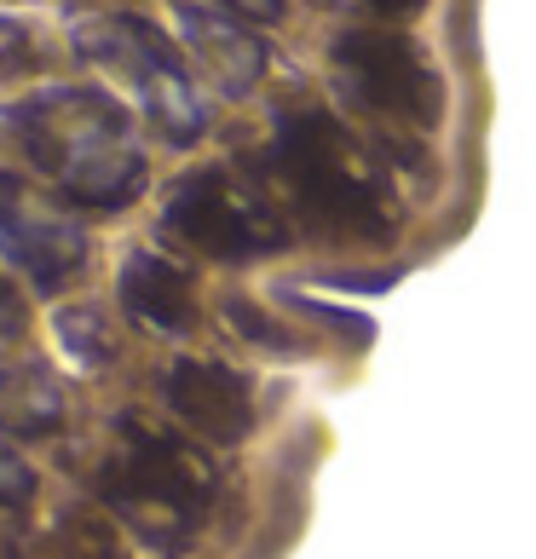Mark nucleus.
Returning <instances> with one entry per match:
<instances>
[{
    "label": "nucleus",
    "instance_id": "obj_11",
    "mask_svg": "<svg viewBox=\"0 0 536 559\" xmlns=\"http://www.w3.org/2000/svg\"><path fill=\"white\" fill-rule=\"evenodd\" d=\"M58 421H64V399L35 364L0 369V427L24 432V439H47V432H58Z\"/></svg>",
    "mask_w": 536,
    "mask_h": 559
},
{
    "label": "nucleus",
    "instance_id": "obj_7",
    "mask_svg": "<svg viewBox=\"0 0 536 559\" xmlns=\"http://www.w3.org/2000/svg\"><path fill=\"white\" fill-rule=\"evenodd\" d=\"M168 404L179 409L184 427H196L202 439H214V444H237V439H249V427H254L249 381L225 364H202V358L174 364Z\"/></svg>",
    "mask_w": 536,
    "mask_h": 559
},
{
    "label": "nucleus",
    "instance_id": "obj_16",
    "mask_svg": "<svg viewBox=\"0 0 536 559\" xmlns=\"http://www.w3.org/2000/svg\"><path fill=\"white\" fill-rule=\"evenodd\" d=\"M225 7L242 17H277V0H225Z\"/></svg>",
    "mask_w": 536,
    "mask_h": 559
},
{
    "label": "nucleus",
    "instance_id": "obj_13",
    "mask_svg": "<svg viewBox=\"0 0 536 559\" xmlns=\"http://www.w3.org/2000/svg\"><path fill=\"white\" fill-rule=\"evenodd\" d=\"M29 490H35V479H29V467L17 462V455H12L7 444H0V508H7V502H24Z\"/></svg>",
    "mask_w": 536,
    "mask_h": 559
},
{
    "label": "nucleus",
    "instance_id": "obj_12",
    "mask_svg": "<svg viewBox=\"0 0 536 559\" xmlns=\"http://www.w3.org/2000/svg\"><path fill=\"white\" fill-rule=\"evenodd\" d=\"M231 323H237V335H249V341H260V346H295V335H288V329H277V323L265 318L260 306H249V300H231Z\"/></svg>",
    "mask_w": 536,
    "mask_h": 559
},
{
    "label": "nucleus",
    "instance_id": "obj_8",
    "mask_svg": "<svg viewBox=\"0 0 536 559\" xmlns=\"http://www.w3.org/2000/svg\"><path fill=\"white\" fill-rule=\"evenodd\" d=\"M0 242L17 265H29L40 283L70 277V265L81 260V237L64 231L52 214H35L29 197L17 191L12 179H0Z\"/></svg>",
    "mask_w": 536,
    "mask_h": 559
},
{
    "label": "nucleus",
    "instance_id": "obj_5",
    "mask_svg": "<svg viewBox=\"0 0 536 559\" xmlns=\"http://www.w3.org/2000/svg\"><path fill=\"white\" fill-rule=\"evenodd\" d=\"M75 40H81V52H87L93 64H105V70L133 81L139 98H144V110H151V121L174 144L196 139L202 105L191 93V75H184L179 52L151 24H144V17H98V24H87Z\"/></svg>",
    "mask_w": 536,
    "mask_h": 559
},
{
    "label": "nucleus",
    "instance_id": "obj_6",
    "mask_svg": "<svg viewBox=\"0 0 536 559\" xmlns=\"http://www.w3.org/2000/svg\"><path fill=\"white\" fill-rule=\"evenodd\" d=\"M162 219H168L174 237H184L209 260H260L288 242V225L254 191H237L231 174H219V168L184 179L168 197V214Z\"/></svg>",
    "mask_w": 536,
    "mask_h": 559
},
{
    "label": "nucleus",
    "instance_id": "obj_17",
    "mask_svg": "<svg viewBox=\"0 0 536 559\" xmlns=\"http://www.w3.org/2000/svg\"><path fill=\"white\" fill-rule=\"evenodd\" d=\"M70 559H128V554H116L110 543H81V548H75Z\"/></svg>",
    "mask_w": 536,
    "mask_h": 559
},
{
    "label": "nucleus",
    "instance_id": "obj_4",
    "mask_svg": "<svg viewBox=\"0 0 536 559\" xmlns=\"http://www.w3.org/2000/svg\"><path fill=\"white\" fill-rule=\"evenodd\" d=\"M335 75L341 87L358 98L364 110H376L404 128H439L444 116V87L439 70L421 58V47L398 29H346L335 35Z\"/></svg>",
    "mask_w": 536,
    "mask_h": 559
},
{
    "label": "nucleus",
    "instance_id": "obj_2",
    "mask_svg": "<svg viewBox=\"0 0 536 559\" xmlns=\"http://www.w3.org/2000/svg\"><path fill=\"white\" fill-rule=\"evenodd\" d=\"M12 128L35 156V168H47L58 191L75 202L121 209L144 179V162L128 139V116L98 93H47L17 110Z\"/></svg>",
    "mask_w": 536,
    "mask_h": 559
},
{
    "label": "nucleus",
    "instance_id": "obj_10",
    "mask_svg": "<svg viewBox=\"0 0 536 559\" xmlns=\"http://www.w3.org/2000/svg\"><path fill=\"white\" fill-rule=\"evenodd\" d=\"M184 29L196 35V58L214 81H225V93H242L260 75L265 52L254 35H242L237 24H225L219 12H184Z\"/></svg>",
    "mask_w": 536,
    "mask_h": 559
},
{
    "label": "nucleus",
    "instance_id": "obj_9",
    "mask_svg": "<svg viewBox=\"0 0 536 559\" xmlns=\"http://www.w3.org/2000/svg\"><path fill=\"white\" fill-rule=\"evenodd\" d=\"M121 306L151 329H184L196 312V283L184 265L162 254H133L128 272H121Z\"/></svg>",
    "mask_w": 536,
    "mask_h": 559
},
{
    "label": "nucleus",
    "instance_id": "obj_14",
    "mask_svg": "<svg viewBox=\"0 0 536 559\" xmlns=\"http://www.w3.org/2000/svg\"><path fill=\"white\" fill-rule=\"evenodd\" d=\"M364 7H376L381 17H416L427 0H364Z\"/></svg>",
    "mask_w": 536,
    "mask_h": 559
},
{
    "label": "nucleus",
    "instance_id": "obj_15",
    "mask_svg": "<svg viewBox=\"0 0 536 559\" xmlns=\"http://www.w3.org/2000/svg\"><path fill=\"white\" fill-rule=\"evenodd\" d=\"M17 323H24V312H17V295H12L7 283H0V335H12Z\"/></svg>",
    "mask_w": 536,
    "mask_h": 559
},
{
    "label": "nucleus",
    "instance_id": "obj_3",
    "mask_svg": "<svg viewBox=\"0 0 536 559\" xmlns=\"http://www.w3.org/2000/svg\"><path fill=\"white\" fill-rule=\"evenodd\" d=\"M98 490L133 531L179 543L202 525V513L214 502V467L191 444H179L174 432L128 416L116 421V444L105 455Z\"/></svg>",
    "mask_w": 536,
    "mask_h": 559
},
{
    "label": "nucleus",
    "instance_id": "obj_1",
    "mask_svg": "<svg viewBox=\"0 0 536 559\" xmlns=\"http://www.w3.org/2000/svg\"><path fill=\"white\" fill-rule=\"evenodd\" d=\"M265 168H272V179L300 209V219H312L318 231L364 237V242L393 237L386 191L358 162L353 139H346V128L329 110H283Z\"/></svg>",
    "mask_w": 536,
    "mask_h": 559
}]
</instances>
